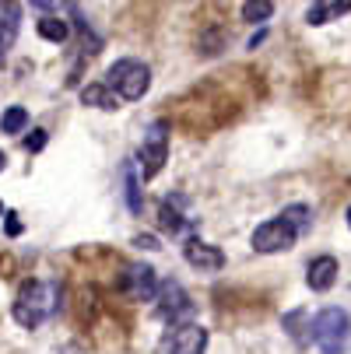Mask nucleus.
<instances>
[{
    "label": "nucleus",
    "mask_w": 351,
    "mask_h": 354,
    "mask_svg": "<svg viewBox=\"0 0 351 354\" xmlns=\"http://www.w3.org/2000/svg\"><path fill=\"white\" fill-rule=\"evenodd\" d=\"M60 309V288L53 281H32L18 291V301H15V319L25 326V330H35L39 323H46Z\"/></svg>",
    "instance_id": "nucleus-1"
},
{
    "label": "nucleus",
    "mask_w": 351,
    "mask_h": 354,
    "mask_svg": "<svg viewBox=\"0 0 351 354\" xmlns=\"http://www.w3.org/2000/svg\"><path fill=\"white\" fill-rule=\"evenodd\" d=\"M106 88H113L116 98L137 102V98H144V91L152 88V71H147V64H141V60H116L109 67Z\"/></svg>",
    "instance_id": "nucleus-2"
},
{
    "label": "nucleus",
    "mask_w": 351,
    "mask_h": 354,
    "mask_svg": "<svg viewBox=\"0 0 351 354\" xmlns=\"http://www.w3.org/2000/svg\"><path fill=\"white\" fill-rule=\"evenodd\" d=\"M313 340L323 354H344V344H348V333H351V319L348 313L341 309H323L316 319H313Z\"/></svg>",
    "instance_id": "nucleus-3"
},
{
    "label": "nucleus",
    "mask_w": 351,
    "mask_h": 354,
    "mask_svg": "<svg viewBox=\"0 0 351 354\" xmlns=\"http://www.w3.org/2000/svg\"><path fill=\"white\" fill-rule=\"evenodd\" d=\"M169 158V123H152L144 133V144H141V172L144 179H152L162 172Z\"/></svg>",
    "instance_id": "nucleus-4"
},
{
    "label": "nucleus",
    "mask_w": 351,
    "mask_h": 354,
    "mask_svg": "<svg viewBox=\"0 0 351 354\" xmlns=\"http://www.w3.org/2000/svg\"><path fill=\"white\" fill-rule=\"evenodd\" d=\"M295 239H298L295 225H288L285 218H271L253 232V249L257 252H281V249H291Z\"/></svg>",
    "instance_id": "nucleus-5"
},
{
    "label": "nucleus",
    "mask_w": 351,
    "mask_h": 354,
    "mask_svg": "<svg viewBox=\"0 0 351 354\" xmlns=\"http://www.w3.org/2000/svg\"><path fill=\"white\" fill-rule=\"evenodd\" d=\"M183 257H186V263L197 267V270H222V267H225L222 249L200 242V239H190V242L183 245Z\"/></svg>",
    "instance_id": "nucleus-6"
},
{
    "label": "nucleus",
    "mask_w": 351,
    "mask_h": 354,
    "mask_svg": "<svg viewBox=\"0 0 351 354\" xmlns=\"http://www.w3.org/2000/svg\"><path fill=\"white\" fill-rule=\"evenodd\" d=\"M204 351H208V330L197 323L179 326L169 340V354H204Z\"/></svg>",
    "instance_id": "nucleus-7"
},
{
    "label": "nucleus",
    "mask_w": 351,
    "mask_h": 354,
    "mask_svg": "<svg viewBox=\"0 0 351 354\" xmlns=\"http://www.w3.org/2000/svg\"><path fill=\"white\" fill-rule=\"evenodd\" d=\"M127 291H130L134 301H152V298L159 295V277H155V270L144 267V263L130 267V270H127Z\"/></svg>",
    "instance_id": "nucleus-8"
},
{
    "label": "nucleus",
    "mask_w": 351,
    "mask_h": 354,
    "mask_svg": "<svg viewBox=\"0 0 351 354\" xmlns=\"http://www.w3.org/2000/svg\"><path fill=\"white\" fill-rule=\"evenodd\" d=\"M159 298H162V306H159V313L169 319H176V316H186L193 306H190V298H186V291H183V284L179 281H165L162 288H159Z\"/></svg>",
    "instance_id": "nucleus-9"
},
{
    "label": "nucleus",
    "mask_w": 351,
    "mask_h": 354,
    "mask_svg": "<svg viewBox=\"0 0 351 354\" xmlns=\"http://www.w3.org/2000/svg\"><path fill=\"white\" fill-rule=\"evenodd\" d=\"M306 281H309L313 291H330L334 281H337V260H334V257H320V260H313Z\"/></svg>",
    "instance_id": "nucleus-10"
},
{
    "label": "nucleus",
    "mask_w": 351,
    "mask_h": 354,
    "mask_svg": "<svg viewBox=\"0 0 351 354\" xmlns=\"http://www.w3.org/2000/svg\"><path fill=\"white\" fill-rule=\"evenodd\" d=\"M81 102H84V106H95V109H106V113L120 109V98H116L106 84H88V88H81Z\"/></svg>",
    "instance_id": "nucleus-11"
},
{
    "label": "nucleus",
    "mask_w": 351,
    "mask_h": 354,
    "mask_svg": "<svg viewBox=\"0 0 351 354\" xmlns=\"http://www.w3.org/2000/svg\"><path fill=\"white\" fill-rule=\"evenodd\" d=\"M18 18H21L18 4H0V49H8V46L15 42V35H18Z\"/></svg>",
    "instance_id": "nucleus-12"
},
{
    "label": "nucleus",
    "mask_w": 351,
    "mask_h": 354,
    "mask_svg": "<svg viewBox=\"0 0 351 354\" xmlns=\"http://www.w3.org/2000/svg\"><path fill=\"white\" fill-rule=\"evenodd\" d=\"M123 193H127V207H130L134 214H141V211H144V196H141V183H137L134 162L123 165Z\"/></svg>",
    "instance_id": "nucleus-13"
},
{
    "label": "nucleus",
    "mask_w": 351,
    "mask_h": 354,
    "mask_svg": "<svg viewBox=\"0 0 351 354\" xmlns=\"http://www.w3.org/2000/svg\"><path fill=\"white\" fill-rule=\"evenodd\" d=\"M344 11H351V4H313L306 11V21L309 25H327L330 18H341Z\"/></svg>",
    "instance_id": "nucleus-14"
},
{
    "label": "nucleus",
    "mask_w": 351,
    "mask_h": 354,
    "mask_svg": "<svg viewBox=\"0 0 351 354\" xmlns=\"http://www.w3.org/2000/svg\"><path fill=\"white\" fill-rule=\"evenodd\" d=\"M35 28H39V35H42L46 42H64V39L71 35L67 21H64V18H53V15H49V18H42Z\"/></svg>",
    "instance_id": "nucleus-15"
},
{
    "label": "nucleus",
    "mask_w": 351,
    "mask_h": 354,
    "mask_svg": "<svg viewBox=\"0 0 351 354\" xmlns=\"http://www.w3.org/2000/svg\"><path fill=\"white\" fill-rule=\"evenodd\" d=\"M25 123H28V113H25L21 106H11V109L4 113V120H0L4 133H21V130H25Z\"/></svg>",
    "instance_id": "nucleus-16"
},
{
    "label": "nucleus",
    "mask_w": 351,
    "mask_h": 354,
    "mask_svg": "<svg viewBox=\"0 0 351 354\" xmlns=\"http://www.w3.org/2000/svg\"><path fill=\"white\" fill-rule=\"evenodd\" d=\"M271 15H274L271 0H257V4L249 0V4H242V18H246V21H267Z\"/></svg>",
    "instance_id": "nucleus-17"
},
{
    "label": "nucleus",
    "mask_w": 351,
    "mask_h": 354,
    "mask_svg": "<svg viewBox=\"0 0 351 354\" xmlns=\"http://www.w3.org/2000/svg\"><path fill=\"white\" fill-rule=\"evenodd\" d=\"M159 225H162L165 232H172V235H176V232L183 228V218H179V214L172 211V204H169V200H165V204L159 207Z\"/></svg>",
    "instance_id": "nucleus-18"
},
{
    "label": "nucleus",
    "mask_w": 351,
    "mask_h": 354,
    "mask_svg": "<svg viewBox=\"0 0 351 354\" xmlns=\"http://www.w3.org/2000/svg\"><path fill=\"white\" fill-rule=\"evenodd\" d=\"M281 218H285L288 225H295L298 232H303V228L309 225V207H303V204H295V207H285V211H281Z\"/></svg>",
    "instance_id": "nucleus-19"
},
{
    "label": "nucleus",
    "mask_w": 351,
    "mask_h": 354,
    "mask_svg": "<svg viewBox=\"0 0 351 354\" xmlns=\"http://www.w3.org/2000/svg\"><path fill=\"white\" fill-rule=\"evenodd\" d=\"M25 147H28V151H42V147H46V130H32V133L25 137Z\"/></svg>",
    "instance_id": "nucleus-20"
},
{
    "label": "nucleus",
    "mask_w": 351,
    "mask_h": 354,
    "mask_svg": "<svg viewBox=\"0 0 351 354\" xmlns=\"http://www.w3.org/2000/svg\"><path fill=\"white\" fill-rule=\"evenodd\" d=\"M134 242H137V245H141V249H162V245H159V239H155V235H137V239H134Z\"/></svg>",
    "instance_id": "nucleus-21"
},
{
    "label": "nucleus",
    "mask_w": 351,
    "mask_h": 354,
    "mask_svg": "<svg viewBox=\"0 0 351 354\" xmlns=\"http://www.w3.org/2000/svg\"><path fill=\"white\" fill-rule=\"evenodd\" d=\"M8 218V235H21V221H18V214H4Z\"/></svg>",
    "instance_id": "nucleus-22"
},
{
    "label": "nucleus",
    "mask_w": 351,
    "mask_h": 354,
    "mask_svg": "<svg viewBox=\"0 0 351 354\" xmlns=\"http://www.w3.org/2000/svg\"><path fill=\"white\" fill-rule=\"evenodd\" d=\"M4 162H8V158H4V151H0V172H4Z\"/></svg>",
    "instance_id": "nucleus-23"
},
{
    "label": "nucleus",
    "mask_w": 351,
    "mask_h": 354,
    "mask_svg": "<svg viewBox=\"0 0 351 354\" xmlns=\"http://www.w3.org/2000/svg\"><path fill=\"white\" fill-rule=\"evenodd\" d=\"M348 225H351V207H348Z\"/></svg>",
    "instance_id": "nucleus-24"
},
{
    "label": "nucleus",
    "mask_w": 351,
    "mask_h": 354,
    "mask_svg": "<svg viewBox=\"0 0 351 354\" xmlns=\"http://www.w3.org/2000/svg\"><path fill=\"white\" fill-rule=\"evenodd\" d=\"M0 214H4V204H0Z\"/></svg>",
    "instance_id": "nucleus-25"
}]
</instances>
